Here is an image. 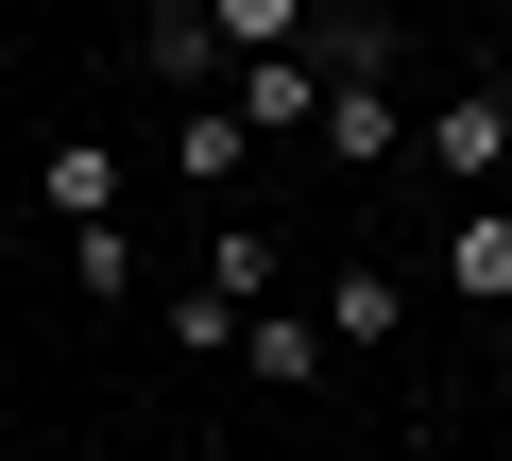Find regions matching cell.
<instances>
[{"label":"cell","mask_w":512,"mask_h":461,"mask_svg":"<svg viewBox=\"0 0 512 461\" xmlns=\"http://www.w3.org/2000/svg\"><path fill=\"white\" fill-rule=\"evenodd\" d=\"M393 325H410V274H325V342L342 359H376Z\"/></svg>","instance_id":"5b68a950"},{"label":"cell","mask_w":512,"mask_h":461,"mask_svg":"<svg viewBox=\"0 0 512 461\" xmlns=\"http://www.w3.org/2000/svg\"><path fill=\"white\" fill-rule=\"evenodd\" d=\"M495 393H512V325H495Z\"/></svg>","instance_id":"8fae6325"},{"label":"cell","mask_w":512,"mask_h":461,"mask_svg":"<svg viewBox=\"0 0 512 461\" xmlns=\"http://www.w3.org/2000/svg\"><path fill=\"white\" fill-rule=\"evenodd\" d=\"M410 154H427V171H444L461 205H495V171H512V86H495V69H478V86H444Z\"/></svg>","instance_id":"6da1fadb"},{"label":"cell","mask_w":512,"mask_h":461,"mask_svg":"<svg viewBox=\"0 0 512 461\" xmlns=\"http://www.w3.org/2000/svg\"><path fill=\"white\" fill-rule=\"evenodd\" d=\"M35 188H52V222H120V154H103V137H52Z\"/></svg>","instance_id":"52a82bcc"},{"label":"cell","mask_w":512,"mask_h":461,"mask_svg":"<svg viewBox=\"0 0 512 461\" xmlns=\"http://www.w3.org/2000/svg\"><path fill=\"white\" fill-rule=\"evenodd\" d=\"M69 291H137V240H120V222H69Z\"/></svg>","instance_id":"30bf717a"},{"label":"cell","mask_w":512,"mask_h":461,"mask_svg":"<svg viewBox=\"0 0 512 461\" xmlns=\"http://www.w3.org/2000/svg\"><path fill=\"white\" fill-rule=\"evenodd\" d=\"M308 35H325V0H222V52H239V69H256V52H308Z\"/></svg>","instance_id":"ba28073f"},{"label":"cell","mask_w":512,"mask_h":461,"mask_svg":"<svg viewBox=\"0 0 512 461\" xmlns=\"http://www.w3.org/2000/svg\"><path fill=\"white\" fill-rule=\"evenodd\" d=\"M410 137H427V120H410L393 86H325V154H342V171H393Z\"/></svg>","instance_id":"277c9868"},{"label":"cell","mask_w":512,"mask_h":461,"mask_svg":"<svg viewBox=\"0 0 512 461\" xmlns=\"http://www.w3.org/2000/svg\"><path fill=\"white\" fill-rule=\"evenodd\" d=\"M222 103H239L256 137H274V120H325V69H308V52H256V69H239Z\"/></svg>","instance_id":"8992f818"},{"label":"cell","mask_w":512,"mask_h":461,"mask_svg":"<svg viewBox=\"0 0 512 461\" xmlns=\"http://www.w3.org/2000/svg\"><path fill=\"white\" fill-rule=\"evenodd\" d=\"M427 274H444L461 308H512V205H461V222H444V257H427Z\"/></svg>","instance_id":"3957f363"},{"label":"cell","mask_w":512,"mask_h":461,"mask_svg":"<svg viewBox=\"0 0 512 461\" xmlns=\"http://www.w3.org/2000/svg\"><path fill=\"white\" fill-rule=\"evenodd\" d=\"M239 359L274 376V393H308V376H325V325H291V308H256V342H239Z\"/></svg>","instance_id":"9c48e42d"},{"label":"cell","mask_w":512,"mask_h":461,"mask_svg":"<svg viewBox=\"0 0 512 461\" xmlns=\"http://www.w3.org/2000/svg\"><path fill=\"white\" fill-rule=\"evenodd\" d=\"M239 154H256V120H239V103L205 86V103L171 120V188H188V205H222V188H239Z\"/></svg>","instance_id":"7a4b0ae2"}]
</instances>
